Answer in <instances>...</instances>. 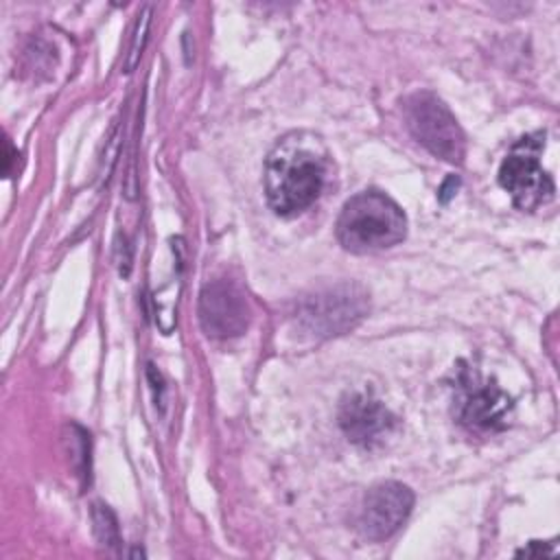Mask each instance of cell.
<instances>
[{
    "label": "cell",
    "instance_id": "2",
    "mask_svg": "<svg viewBox=\"0 0 560 560\" xmlns=\"http://www.w3.org/2000/svg\"><path fill=\"white\" fill-rule=\"evenodd\" d=\"M407 219L398 203L378 190H363L343 203L337 219V238L354 254L376 252L400 243Z\"/></svg>",
    "mask_w": 560,
    "mask_h": 560
},
{
    "label": "cell",
    "instance_id": "9",
    "mask_svg": "<svg viewBox=\"0 0 560 560\" xmlns=\"http://www.w3.org/2000/svg\"><path fill=\"white\" fill-rule=\"evenodd\" d=\"M396 418L370 394H352L341 402L339 427L359 446L381 444L394 429Z\"/></svg>",
    "mask_w": 560,
    "mask_h": 560
},
{
    "label": "cell",
    "instance_id": "10",
    "mask_svg": "<svg viewBox=\"0 0 560 560\" xmlns=\"http://www.w3.org/2000/svg\"><path fill=\"white\" fill-rule=\"evenodd\" d=\"M92 523H94V534L103 547H107V549L120 547L118 523H116L114 512L107 505H103V503L92 505Z\"/></svg>",
    "mask_w": 560,
    "mask_h": 560
},
{
    "label": "cell",
    "instance_id": "7",
    "mask_svg": "<svg viewBox=\"0 0 560 560\" xmlns=\"http://www.w3.org/2000/svg\"><path fill=\"white\" fill-rule=\"evenodd\" d=\"M413 508V492L398 481H383L372 486L359 510V529L370 540L392 536L409 516Z\"/></svg>",
    "mask_w": 560,
    "mask_h": 560
},
{
    "label": "cell",
    "instance_id": "1",
    "mask_svg": "<svg viewBox=\"0 0 560 560\" xmlns=\"http://www.w3.org/2000/svg\"><path fill=\"white\" fill-rule=\"evenodd\" d=\"M328 155L322 142L308 133H289L265 162V192L271 210L293 217L306 210L324 190Z\"/></svg>",
    "mask_w": 560,
    "mask_h": 560
},
{
    "label": "cell",
    "instance_id": "5",
    "mask_svg": "<svg viewBox=\"0 0 560 560\" xmlns=\"http://www.w3.org/2000/svg\"><path fill=\"white\" fill-rule=\"evenodd\" d=\"M545 133L536 131L521 138L499 168V184L510 192L521 210H536L553 197V182L540 164Z\"/></svg>",
    "mask_w": 560,
    "mask_h": 560
},
{
    "label": "cell",
    "instance_id": "11",
    "mask_svg": "<svg viewBox=\"0 0 560 560\" xmlns=\"http://www.w3.org/2000/svg\"><path fill=\"white\" fill-rule=\"evenodd\" d=\"M149 24H151V7H144V9L138 13V20H136V28H133L131 44H129V55H127V61H125V72H131V70L138 66L140 55H142V48H144V44H147Z\"/></svg>",
    "mask_w": 560,
    "mask_h": 560
},
{
    "label": "cell",
    "instance_id": "6",
    "mask_svg": "<svg viewBox=\"0 0 560 560\" xmlns=\"http://www.w3.org/2000/svg\"><path fill=\"white\" fill-rule=\"evenodd\" d=\"M199 324L212 339H230L249 326V304L243 289L232 280H212L199 293Z\"/></svg>",
    "mask_w": 560,
    "mask_h": 560
},
{
    "label": "cell",
    "instance_id": "12",
    "mask_svg": "<svg viewBox=\"0 0 560 560\" xmlns=\"http://www.w3.org/2000/svg\"><path fill=\"white\" fill-rule=\"evenodd\" d=\"M457 184H459V179L455 177V175H451L444 184H442V188H440V195H438V199L442 201V203H446L453 195H455V188H457Z\"/></svg>",
    "mask_w": 560,
    "mask_h": 560
},
{
    "label": "cell",
    "instance_id": "3",
    "mask_svg": "<svg viewBox=\"0 0 560 560\" xmlns=\"http://www.w3.org/2000/svg\"><path fill=\"white\" fill-rule=\"evenodd\" d=\"M368 311V293L359 284L343 282L304 298L295 311V322L313 337H332L352 330Z\"/></svg>",
    "mask_w": 560,
    "mask_h": 560
},
{
    "label": "cell",
    "instance_id": "4",
    "mask_svg": "<svg viewBox=\"0 0 560 560\" xmlns=\"http://www.w3.org/2000/svg\"><path fill=\"white\" fill-rule=\"evenodd\" d=\"M402 112L411 136L424 149L451 164L464 162L466 136L442 98L431 92H416L405 101Z\"/></svg>",
    "mask_w": 560,
    "mask_h": 560
},
{
    "label": "cell",
    "instance_id": "8",
    "mask_svg": "<svg viewBox=\"0 0 560 560\" xmlns=\"http://www.w3.org/2000/svg\"><path fill=\"white\" fill-rule=\"evenodd\" d=\"M512 398L488 381L464 378L457 405L459 422L475 431H499L508 424Z\"/></svg>",
    "mask_w": 560,
    "mask_h": 560
}]
</instances>
